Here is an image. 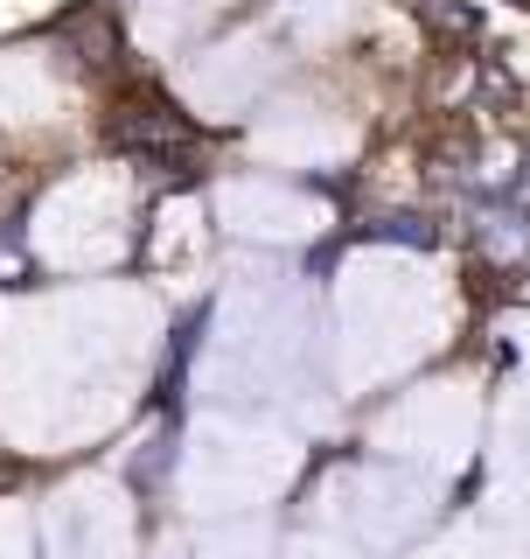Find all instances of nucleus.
<instances>
[{
  "mask_svg": "<svg viewBox=\"0 0 530 559\" xmlns=\"http://www.w3.org/2000/svg\"><path fill=\"white\" fill-rule=\"evenodd\" d=\"M35 280V266H28V252L14 238H0V287H28Z\"/></svg>",
  "mask_w": 530,
  "mask_h": 559,
  "instance_id": "nucleus-3",
  "label": "nucleus"
},
{
  "mask_svg": "<svg viewBox=\"0 0 530 559\" xmlns=\"http://www.w3.org/2000/svg\"><path fill=\"white\" fill-rule=\"evenodd\" d=\"M461 182L474 189V197H509V189L523 182V147H509V140H489V147H474L468 154V168H461Z\"/></svg>",
  "mask_w": 530,
  "mask_h": 559,
  "instance_id": "nucleus-1",
  "label": "nucleus"
},
{
  "mask_svg": "<svg viewBox=\"0 0 530 559\" xmlns=\"http://www.w3.org/2000/svg\"><path fill=\"white\" fill-rule=\"evenodd\" d=\"M482 245H489V259H530V217L523 210H489L482 217Z\"/></svg>",
  "mask_w": 530,
  "mask_h": 559,
  "instance_id": "nucleus-2",
  "label": "nucleus"
},
{
  "mask_svg": "<svg viewBox=\"0 0 530 559\" xmlns=\"http://www.w3.org/2000/svg\"><path fill=\"white\" fill-rule=\"evenodd\" d=\"M517 8H530V0H517Z\"/></svg>",
  "mask_w": 530,
  "mask_h": 559,
  "instance_id": "nucleus-4",
  "label": "nucleus"
}]
</instances>
